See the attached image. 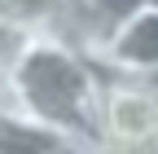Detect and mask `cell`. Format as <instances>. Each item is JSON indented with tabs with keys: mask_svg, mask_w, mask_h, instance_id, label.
Listing matches in <instances>:
<instances>
[{
	"mask_svg": "<svg viewBox=\"0 0 158 154\" xmlns=\"http://www.w3.org/2000/svg\"><path fill=\"white\" fill-rule=\"evenodd\" d=\"M106 71L62 35H27L0 75V106L44 123L62 141L97 145V97Z\"/></svg>",
	"mask_w": 158,
	"mask_h": 154,
	"instance_id": "obj_1",
	"label": "cell"
},
{
	"mask_svg": "<svg viewBox=\"0 0 158 154\" xmlns=\"http://www.w3.org/2000/svg\"><path fill=\"white\" fill-rule=\"evenodd\" d=\"M97 150L101 154H158V97L145 79H132V75L101 79Z\"/></svg>",
	"mask_w": 158,
	"mask_h": 154,
	"instance_id": "obj_2",
	"label": "cell"
},
{
	"mask_svg": "<svg viewBox=\"0 0 158 154\" xmlns=\"http://www.w3.org/2000/svg\"><path fill=\"white\" fill-rule=\"evenodd\" d=\"M92 62L106 75H132V79L154 75L158 71V9L136 5L132 13H123L97 44Z\"/></svg>",
	"mask_w": 158,
	"mask_h": 154,
	"instance_id": "obj_3",
	"label": "cell"
},
{
	"mask_svg": "<svg viewBox=\"0 0 158 154\" xmlns=\"http://www.w3.org/2000/svg\"><path fill=\"white\" fill-rule=\"evenodd\" d=\"M57 141V132H48L44 123L27 119L9 106H0V154H48Z\"/></svg>",
	"mask_w": 158,
	"mask_h": 154,
	"instance_id": "obj_4",
	"label": "cell"
},
{
	"mask_svg": "<svg viewBox=\"0 0 158 154\" xmlns=\"http://www.w3.org/2000/svg\"><path fill=\"white\" fill-rule=\"evenodd\" d=\"M22 40H27V31H18V27H9V22H0V75H5V71H9V62L18 57Z\"/></svg>",
	"mask_w": 158,
	"mask_h": 154,
	"instance_id": "obj_5",
	"label": "cell"
},
{
	"mask_svg": "<svg viewBox=\"0 0 158 154\" xmlns=\"http://www.w3.org/2000/svg\"><path fill=\"white\" fill-rule=\"evenodd\" d=\"M136 5H141V0H88V9H92V13H101L106 22H118V18L132 13Z\"/></svg>",
	"mask_w": 158,
	"mask_h": 154,
	"instance_id": "obj_6",
	"label": "cell"
},
{
	"mask_svg": "<svg viewBox=\"0 0 158 154\" xmlns=\"http://www.w3.org/2000/svg\"><path fill=\"white\" fill-rule=\"evenodd\" d=\"M48 154H97V145H79V141H57Z\"/></svg>",
	"mask_w": 158,
	"mask_h": 154,
	"instance_id": "obj_7",
	"label": "cell"
},
{
	"mask_svg": "<svg viewBox=\"0 0 158 154\" xmlns=\"http://www.w3.org/2000/svg\"><path fill=\"white\" fill-rule=\"evenodd\" d=\"M145 84L154 88V97H158V71H154V75H145Z\"/></svg>",
	"mask_w": 158,
	"mask_h": 154,
	"instance_id": "obj_8",
	"label": "cell"
},
{
	"mask_svg": "<svg viewBox=\"0 0 158 154\" xmlns=\"http://www.w3.org/2000/svg\"><path fill=\"white\" fill-rule=\"evenodd\" d=\"M141 5H154V9H158V0H141Z\"/></svg>",
	"mask_w": 158,
	"mask_h": 154,
	"instance_id": "obj_9",
	"label": "cell"
}]
</instances>
